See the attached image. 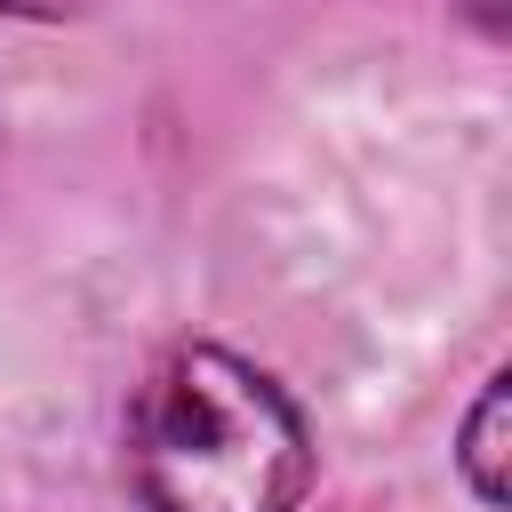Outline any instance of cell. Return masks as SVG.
<instances>
[{"label":"cell","mask_w":512,"mask_h":512,"mask_svg":"<svg viewBox=\"0 0 512 512\" xmlns=\"http://www.w3.org/2000/svg\"><path fill=\"white\" fill-rule=\"evenodd\" d=\"M128 480L152 512H296L312 432L240 352L176 344L128 400Z\"/></svg>","instance_id":"cell-1"},{"label":"cell","mask_w":512,"mask_h":512,"mask_svg":"<svg viewBox=\"0 0 512 512\" xmlns=\"http://www.w3.org/2000/svg\"><path fill=\"white\" fill-rule=\"evenodd\" d=\"M464 480L480 504H504V376H488L464 416Z\"/></svg>","instance_id":"cell-2"},{"label":"cell","mask_w":512,"mask_h":512,"mask_svg":"<svg viewBox=\"0 0 512 512\" xmlns=\"http://www.w3.org/2000/svg\"><path fill=\"white\" fill-rule=\"evenodd\" d=\"M0 8H8V16H72L80 0H0Z\"/></svg>","instance_id":"cell-3"}]
</instances>
